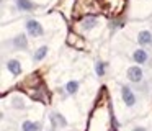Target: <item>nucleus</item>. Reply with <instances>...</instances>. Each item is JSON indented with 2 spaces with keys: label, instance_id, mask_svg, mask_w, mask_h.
Listing matches in <instances>:
<instances>
[{
  "label": "nucleus",
  "instance_id": "7",
  "mask_svg": "<svg viewBox=\"0 0 152 131\" xmlns=\"http://www.w3.org/2000/svg\"><path fill=\"white\" fill-rule=\"evenodd\" d=\"M5 67L8 69V72H10L12 75H15V77H18V75L23 72V67H21V62L18 61V59L15 57H10L8 61H5Z\"/></svg>",
  "mask_w": 152,
  "mask_h": 131
},
{
  "label": "nucleus",
  "instance_id": "8",
  "mask_svg": "<svg viewBox=\"0 0 152 131\" xmlns=\"http://www.w3.org/2000/svg\"><path fill=\"white\" fill-rule=\"evenodd\" d=\"M49 120H51V124L53 128H67V120L64 118V115H61L59 111H53L49 115Z\"/></svg>",
  "mask_w": 152,
  "mask_h": 131
},
{
  "label": "nucleus",
  "instance_id": "3",
  "mask_svg": "<svg viewBox=\"0 0 152 131\" xmlns=\"http://www.w3.org/2000/svg\"><path fill=\"white\" fill-rule=\"evenodd\" d=\"M121 100L126 107L132 108L137 103V95H136V92L129 85H121Z\"/></svg>",
  "mask_w": 152,
  "mask_h": 131
},
{
  "label": "nucleus",
  "instance_id": "12",
  "mask_svg": "<svg viewBox=\"0 0 152 131\" xmlns=\"http://www.w3.org/2000/svg\"><path fill=\"white\" fill-rule=\"evenodd\" d=\"M41 124L38 121H31V120H25L21 123V131H39Z\"/></svg>",
  "mask_w": 152,
  "mask_h": 131
},
{
  "label": "nucleus",
  "instance_id": "6",
  "mask_svg": "<svg viewBox=\"0 0 152 131\" xmlns=\"http://www.w3.org/2000/svg\"><path fill=\"white\" fill-rule=\"evenodd\" d=\"M13 49L17 51H26L28 49V33H18L13 39H10Z\"/></svg>",
  "mask_w": 152,
  "mask_h": 131
},
{
  "label": "nucleus",
  "instance_id": "17",
  "mask_svg": "<svg viewBox=\"0 0 152 131\" xmlns=\"http://www.w3.org/2000/svg\"><path fill=\"white\" fill-rule=\"evenodd\" d=\"M49 131H56V128H53V130H49Z\"/></svg>",
  "mask_w": 152,
  "mask_h": 131
},
{
  "label": "nucleus",
  "instance_id": "11",
  "mask_svg": "<svg viewBox=\"0 0 152 131\" xmlns=\"http://www.w3.org/2000/svg\"><path fill=\"white\" fill-rule=\"evenodd\" d=\"M48 52H49V48H48L46 44H44V46H39V48H38L36 51L33 52V61H34V62H41V61H43V59L48 56Z\"/></svg>",
  "mask_w": 152,
  "mask_h": 131
},
{
  "label": "nucleus",
  "instance_id": "2",
  "mask_svg": "<svg viewBox=\"0 0 152 131\" xmlns=\"http://www.w3.org/2000/svg\"><path fill=\"white\" fill-rule=\"evenodd\" d=\"M126 77H128V80L131 82V84H141L142 80H144V71H142V67L139 64H132L128 67V71H126Z\"/></svg>",
  "mask_w": 152,
  "mask_h": 131
},
{
  "label": "nucleus",
  "instance_id": "13",
  "mask_svg": "<svg viewBox=\"0 0 152 131\" xmlns=\"http://www.w3.org/2000/svg\"><path fill=\"white\" fill-rule=\"evenodd\" d=\"M66 92L69 95H74V93H77V92H79V88H80V82L79 80H69L66 84Z\"/></svg>",
  "mask_w": 152,
  "mask_h": 131
},
{
  "label": "nucleus",
  "instance_id": "5",
  "mask_svg": "<svg viewBox=\"0 0 152 131\" xmlns=\"http://www.w3.org/2000/svg\"><path fill=\"white\" fill-rule=\"evenodd\" d=\"M136 43H137L139 46H142V48H152V31L147 28L137 31V35H136Z\"/></svg>",
  "mask_w": 152,
  "mask_h": 131
},
{
  "label": "nucleus",
  "instance_id": "1",
  "mask_svg": "<svg viewBox=\"0 0 152 131\" xmlns=\"http://www.w3.org/2000/svg\"><path fill=\"white\" fill-rule=\"evenodd\" d=\"M25 29H26L28 36H31V38H41V36H44V33H46L44 31V26L34 18H28L26 21H25Z\"/></svg>",
  "mask_w": 152,
  "mask_h": 131
},
{
  "label": "nucleus",
  "instance_id": "10",
  "mask_svg": "<svg viewBox=\"0 0 152 131\" xmlns=\"http://www.w3.org/2000/svg\"><path fill=\"white\" fill-rule=\"evenodd\" d=\"M96 25H98V18L96 16H85L82 20V23H80L82 29H93V28H96Z\"/></svg>",
  "mask_w": 152,
  "mask_h": 131
},
{
  "label": "nucleus",
  "instance_id": "9",
  "mask_svg": "<svg viewBox=\"0 0 152 131\" xmlns=\"http://www.w3.org/2000/svg\"><path fill=\"white\" fill-rule=\"evenodd\" d=\"M15 7H17L18 12H23V13L33 12L36 8L34 2H31V0H15Z\"/></svg>",
  "mask_w": 152,
  "mask_h": 131
},
{
  "label": "nucleus",
  "instance_id": "15",
  "mask_svg": "<svg viewBox=\"0 0 152 131\" xmlns=\"http://www.w3.org/2000/svg\"><path fill=\"white\" fill-rule=\"evenodd\" d=\"M95 74L98 77H105L106 74V62L105 61H96L95 62Z\"/></svg>",
  "mask_w": 152,
  "mask_h": 131
},
{
  "label": "nucleus",
  "instance_id": "4",
  "mask_svg": "<svg viewBox=\"0 0 152 131\" xmlns=\"http://www.w3.org/2000/svg\"><path fill=\"white\" fill-rule=\"evenodd\" d=\"M132 61L136 62V64L139 66H145L149 62V59H151V54H149V51L145 48H142V46H139V48H136L134 51H132L131 54Z\"/></svg>",
  "mask_w": 152,
  "mask_h": 131
},
{
  "label": "nucleus",
  "instance_id": "14",
  "mask_svg": "<svg viewBox=\"0 0 152 131\" xmlns=\"http://www.w3.org/2000/svg\"><path fill=\"white\" fill-rule=\"evenodd\" d=\"M12 107L15 108V110H25L26 108V103H25V100L20 97V95H15V97H12Z\"/></svg>",
  "mask_w": 152,
  "mask_h": 131
},
{
  "label": "nucleus",
  "instance_id": "16",
  "mask_svg": "<svg viewBox=\"0 0 152 131\" xmlns=\"http://www.w3.org/2000/svg\"><path fill=\"white\" fill-rule=\"evenodd\" d=\"M131 131H149V130H147L145 126H134Z\"/></svg>",
  "mask_w": 152,
  "mask_h": 131
}]
</instances>
